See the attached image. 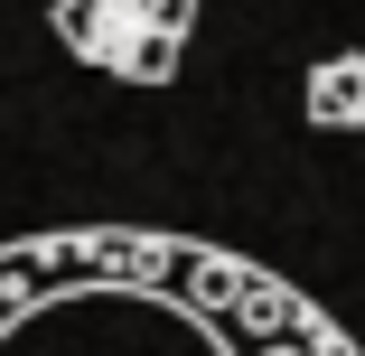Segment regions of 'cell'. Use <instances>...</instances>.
I'll use <instances>...</instances> for the list:
<instances>
[{
    "label": "cell",
    "instance_id": "1",
    "mask_svg": "<svg viewBox=\"0 0 365 356\" xmlns=\"http://www.w3.org/2000/svg\"><path fill=\"white\" fill-rule=\"evenodd\" d=\"M56 38L76 47L85 66L122 85H169L178 76V47L197 29V0H56Z\"/></svg>",
    "mask_w": 365,
    "mask_h": 356
},
{
    "label": "cell",
    "instance_id": "2",
    "mask_svg": "<svg viewBox=\"0 0 365 356\" xmlns=\"http://www.w3.org/2000/svg\"><path fill=\"white\" fill-rule=\"evenodd\" d=\"M309 122L319 131H356L365 122V56H328L309 76Z\"/></svg>",
    "mask_w": 365,
    "mask_h": 356
}]
</instances>
